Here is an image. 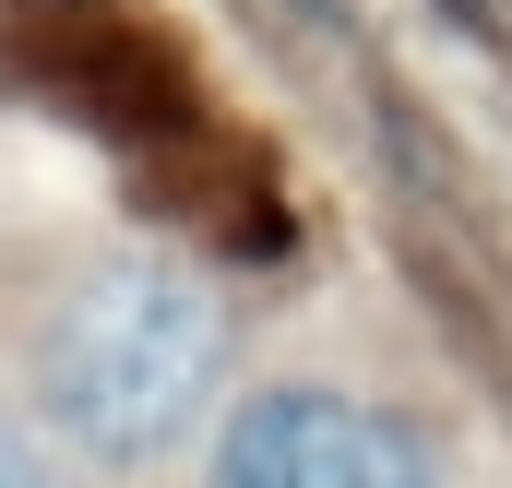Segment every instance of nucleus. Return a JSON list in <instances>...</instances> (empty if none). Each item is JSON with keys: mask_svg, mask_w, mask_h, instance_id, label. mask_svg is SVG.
<instances>
[{"mask_svg": "<svg viewBox=\"0 0 512 488\" xmlns=\"http://www.w3.org/2000/svg\"><path fill=\"white\" fill-rule=\"evenodd\" d=\"M215 369H227V310L191 274H167V262H120L48 322V369L36 381H48L60 441H84V453H167L215 405Z\"/></svg>", "mask_w": 512, "mask_h": 488, "instance_id": "f257e3e1", "label": "nucleus"}, {"mask_svg": "<svg viewBox=\"0 0 512 488\" xmlns=\"http://www.w3.org/2000/svg\"><path fill=\"white\" fill-rule=\"evenodd\" d=\"M203 488H441V477H429V441L393 405L334 393V381H274L227 417Z\"/></svg>", "mask_w": 512, "mask_h": 488, "instance_id": "f03ea898", "label": "nucleus"}, {"mask_svg": "<svg viewBox=\"0 0 512 488\" xmlns=\"http://www.w3.org/2000/svg\"><path fill=\"white\" fill-rule=\"evenodd\" d=\"M0 488H48V465H36V453H24L12 429H0Z\"/></svg>", "mask_w": 512, "mask_h": 488, "instance_id": "7ed1b4c3", "label": "nucleus"}]
</instances>
